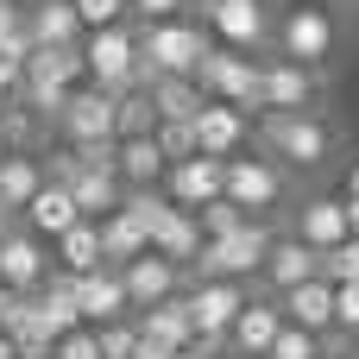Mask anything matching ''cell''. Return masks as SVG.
Listing matches in <instances>:
<instances>
[{
  "label": "cell",
  "instance_id": "6da1fadb",
  "mask_svg": "<svg viewBox=\"0 0 359 359\" xmlns=\"http://www.w3.org/2000/svg\"><path fill=\"white\" fill-rule=\"evenodd\" d=\"M208 25L202 19H158L139 25V88H151L158 76H196L208 57Z\"/></svg>",
  "mask_w": 359,
  "mask_h": 359
},
{
  "label": "cell",
  "instance_id": "7a4b0ae2",
  "mask_svg": "<svg viewBox=\"0 0 359 359\" xmlns=\"http://www.w3.org/2000/svg\"><path fill=\"white\" fill-rule=\"evenodd\" d=\"M88 82V69H82V44H32V57H25V76H19V101L38 114V120H50L57 126V114H63V101L76 95Z\"/></svg>",
  "mask_w": 359,
  "mask_h": 359
},
{
  "label": "cell",
  "instance_id": "3957f363",
  "mask_svg": "<svg viewBox=\"0 0 359 359\" xmlns=\"http://www.w3.org/2000/svg\"><path fill=\"white\" fill-rule=\"evenodd\" d=\"M265 139V158L284 164V170H322L334 158V126L309 107V114H259L252 126Z\"/></svg>",
  "mask_w": 359,
  "mask_h": 359
},
{
  "label": "cell",
  "instance_id": "277c9868",
  "mask_svg": "<svg viewBox=\"0 0 359 359\" xmlns=\"http://www.w3.org/2000/svg\"><path fill=\"white\" fill-rule=\"evenodd\" d=\"M271 240H278V227H271V221H246L240 233L208 240V246H202V259H196L183 278H233V284H252V278L265 271Z\"/></svg>",
  "mask_w": 359,
  "mask_h": 359
},
{
  "label": "cell",
  "instance_id": "5b68a950",
  "mask_svg": "<svg viewBox=\"0 0 359 359\" xmlns=\"http://www.w3.org/2000/svg\"><path fill=\"white\" fill-rule=\"evenodd\" d=\"M82 69H88V82L107 88V95L139 88V25H101V32H82Z\"/></svg>",
  "mask_w": 359,
  "mask_h": 359
},
{
  "label": "cell",
  "instance_id": "8992f818",
  "mask_svg": "<svg viewBox=\"0 0 359 359\" xmlns=\"http://www.w3.org/2000/svg\"><path fill=\"white\" fill-rule=\"evenodd\" d=\"M334 13L328 6H316V0H303V6H290L278 25H271V44H278V57L284 63H303V69H322L328 57H334Z\"/></svg>",
  "mask_w": 359,
  "mask_h": 359
},
{
  "label": "cell",
  "instance_id": "52a82bcc",
  "mask_svg": "<svg viewBox=\"0 0 359 359\" xmlns=\"http://www.w3.org/2000/svg\"><path fill=\"white\" fill-rule=\"evenodd\" d=\"M196 88L208 101H233L246 114H259V57L246 50H227V44H208L202 69H196Z\"/></svg>",
  "mask_w": 359,
  "mask_h": 359
},
{
  "label": "cell",
  "instance_id": "ba28073f",
  "mask_svg": "<svg viewBox=\"0 0 359 359\" xmlns=\"http://www.w3.org/2000/svg\"><path fill=\"white\" fill-rule=\"evenodd\" d=\"M246 284H233V278H189L183 284V303H189V322H196V341H221L227 347V328H233V316L246 309Z\"/></svg>",
  "mask_w": 359,
  "mask_h": 359
},
{
  "label": "cell",
  "instance_id": "9c48e42d",
  "mask_svg": "<svg viewBox=\"0 0 359 359\" xmlns=\"http://www.w3.org/2000/svg\"><path fill=\"white\" fill-rule=\"evenodd\" d=\"M284 177H290L284 164H271V158H246V151H240V158H227V189H221V196H227L233 208H246L252 221H265V215L284 202Z\"/></svg>",
  "mask_w": 359,
  "mask_h": 359
},
{
  "label": "cell",
  "instance_id": "30bf717a",
  "mask_svg": "<svg viewBox=\"0 0 359 359\" xmlns=\"http://www.w3.org/2000/svg\"><path fill=\"white\" fill-rule=\"evenodd\" d=\"M202 25H208V38L215 44H227V50H259V44H271V6L265 0H215V6H202Z\"/></svg>",
  "mask_w": 359,
  "mask_h": 359
},
{
  "label": "cell",
  "instance_id": "8fae6325",
  "mask_svg": "<svg viewBox=\"0 0 359 359\" xmlns=\"http://www.w3.org/2000/svg\"><path fill=\"white\" fill-rule=\"evenodd\" d=\"M322 101V69H303V63H259V114H309Z\"/></svg>",
  "mask_w": 359,
  "mask_h": 359
},
{
  "label": "cell",
  "instance_id": "7c38bea8",
  "mask_svg": "<svg viewBox=\"0 0 359 359\" xmlns=\"http://www.w3.org/2000/svg\"><path fill=\"white\" fill-rule=\"evenodd\" d=\"M44 278H50V252H44V240H38L25 221L6 227V233H0V284L19 290V297H32Z\"/></svg>",
  "mask_w": 359,
  "mask_h": 359
},
{
  "label": "cell",
  "instance_id": "4fadbf2b",
  "mask_svg": "<svg viewBox=\"0 0 359 359\" xmlns=\"http://www.w3.org/2000/svg\"><path fill=\"white\" fill-rule=\"evenodd\" d=\"M114 101H120V95H107V88H95V82H82V88L63 101V114H57V133H63V145L114 139Z\"/></svg>",
  "mask_w": 359,
  "mask_h": 359
},
{
  "label": "cell",
  "instance_id": "5bb4252c",
  "mask_svg": "<svg viewBox=\"0 0 359 359\" xmlns=\"http://www.w3.org/2000/svg\"><path fill=\"white\" fill-rule=\"evenodd\" d=\"M227 189V158H208V151H196V158H183V164H170L164 170V196L177 202V208H208L215 196Z\"/></svg>",
  "mask_w": 359,
  "mask_h": 359
},
{
  "label": "cell",
  "instance_id": "9a60e30c",
  "mask_svg": "<svg viewBox=\"0 0 359 359\" xmlns=\"http://www.w3.org/2000/svg\"><path fill=\"white\" fill-rule=\"evenodd\" d=\"M278 334H284V309H278V297H271V290H259V297H246V309L233 316V328H227V353L265 359Z\"/></svg>",
  "mask_w": 359,
  "mask_h": 359
},
{
  "label": "cell",
  "instance_id": "2e32d148",
  "mask_svg": "<svg viewBox=\"0 0 359 359\" xmlns=\"http://www.w3.org/2000/svg\"><path fill=\"white\" fill-rule=\"evenodd\" d=\"M120 284H126V303H133V316H139V309H151V303L177 297L189 278H183V265H170L164 252H139L133 265H120Z\"/></svg>",
  "mask_w": 359,
  "mask_h": 359
},
{
  "label": "cell",
  "instance_id": "e0dca14e",
  "mask_svg": "<svg viewBox=\"0 0 359 359\" xmlns=\"http://www.w3.org/2000/svg\"><path fill=\"white\" fill-rule=\"evenodd\" d=\"M252 139V114L233 107V101H202L196 114V145L208 158H240V145Z\"/></svg>",
  "mask_w": 359,
  "mask_h": 359
},
{
  "label": "cell",
  "instance_id": "ac0fdd59",
  "mask_svg": "<svg viewBox=\"0 0 359 359\" xmlns=\"http://www.w3.org/2000/svg\"><path fill=\"white\" fill-rule=\"evenodd\" d=\"M309 278H322V252H316V246H303L297 233H278V240H271V252H265L259 284H265L271 297H284V290H297V284H309Z\"/></svg>",
  "mask_w": 359,
  "mask_h": 359
},
{
  "label": "cell",
  "instance_id": "d6986e66",
  "mask_svg": "<svg viewBox=\"0 0 359 359\" xmlns=\"http://www.w3.org/2000/svg\"><path fill=\"white\" fill-rule=\"evenodd\" d=\"M297 240L316 246V252H334L341 240H353V227H347V202H341V196H309V202L297 208Z\"/></svg>",
  "mask_w": 359,
  "mask_h": 359
},
{
  "label": "cell",
  "instance_id": "ffe728a7",
  "mask_svg": "<svg viewBox=\"0 0 359 359\" xmlns=\"http://www.w3.org/2000/svg\"><path fill=\"white\" fill-rule=\"evenodd\" d=\"M76 303H82V322H88V328L133 316V303H126V284H120V271H114V265H101V271H82V278H76Z\"/></svg>",
  "mask_w": 359,
  "mask_h": 359
},
{
  "label": "cell",
  "instance_id": "44dd1931",
  "mask_svg": "<svg viewBox=\"0 0 359 359\" xmlns=\"http://www.w3.org/2000/svg\"><path fill=\"white\" fill-rule=\"evenodd\" d=\"M202 246H208L202 221H196L189 208H177V202H170V208H164V221L151 227V252H164L170 265H183V271H189V265L202 259Z\"/></svg>",
  "mask_w": 359,
  "mask_h": 359
},
{
  "label": "cell",
  "instance_id": "7402d4cb",
  "mask_svg": "<svg viewBox=\"0 0 359 359\" xmlns=\"http://www.w3.org/2000/svg\"><path fill=\"white\" fill-rule=\"evenodd\" d=\"M278 309H284V322H290V328L334 334V284H328V278H309V284L284 290V297H278Z\"/></svg>",
  "mask_w": 359,
  "mask_h": 359
},
{
  "label": "cell",
  "instance_id": "603a6c76",
  "mask_svg": "<svg viewBox=\"0 0 359 359\" xmlns=\"http://www.w3.org/2000/svg\"><path fill=\"white\" fill-rule=\"evenodd\" d=\"M19 221H25L38 240H63V233L82 221V208H76V196H69L63 183H50V177H44V189L25 202V215H19Z\"/></svg>",
  "mask_w": 359,
  "mask_h": 359
},
{
  "label": "cell",
  "instance_id": "cb8c5ba5",
  "mask_svg": "<svg viewBox=\"0 0 359 359\" xmlns=\"http://www.w3.org/2000/svg\"><path fill=\"white\" fill-rule=\"evenodd\" d=\"M32 303H38V316L50 322V334H57V341H63V334H76V328H88V322H82V303H76V278H69V271H57V265H50V278L32 290Z\"/></svg>",
  "mask_w": 359,
  "mask_h": 359
},
{
  "label": "cell",
  "instance_id": "d4e9b609",
  "mask_svg": "<svg viewBox=\"0 0 359 359\" xmlns=\"http://www.w3.org/2000/svg\"><path fill=\"white\" fill-rule=\"evenodd\" d=\"M133 322H139V334H145V341H158V347H170V353H183V347L196 341V322H189L183 290H177V297H164V303H151V309H139Z\"/></svg>",
  "mask_w": 359,
  "mask_h": 359
},
{
  "label": "cell",
  "instance_id": "484cf974",
  "mask_svg": "<svg viewBox=\"0 0 359 359\" xmlns=\"http://www.w3.org/2000/svg\"><path fill=\"white\" fill-rule=\"evenodd\" d=\"M164 151H158V139L145 133V139H120V151H114V177L126 183V189H164Z\"/></svg>",
  "mask_w": 359,
  "mask_h": 359
},
{
  "label": "cell",
  "instance_id": "4316f807",
  "mask_svg": "<svg viewBox=\"0 0 359 359\" xmlns=\"http://www.w3.org/2000/svg\"><path fill=\"white\" fill-rule=\"evenodd\" d=\"M25 38L32 44H82V19H76V6L69 0H32L25 6Z\"/></svg>",
  "mask_w": 359,
  "mask_h": 359
},
{
  "label": "cell",
  "instance_id": "83f0119b",
  "mask_svg": "<svg viewBox=\"0 0 359 359\" xmlns=\"http://www.w3.org/2000/svg\"><path fill=\"white\" fill-rule=\"evenodd\" d=\"M57 246V271H69V278H82V271H101L107 265V252H101V221H76L63 240H50Z\"/></svg>",
  "mask_w": 359,
  "mask_h": 359
},
{
  "label": "cell",
  "instance_id": "f1b7e54d",
  "mask_svg": "<svg viewBox=\"0 0 359 359\" xmlns=\"http://www.w3.org/2000/svg\"><path fill=\"white\" fill-rule=\"evenodd\" d=\"M101 252H107V265L120 271V265H133L139 252H151V233H145L126 208H114V215L101 221Z\"/></svg>",
  "mask_w": 359,
  "mask_h": 359
},
{
  "label": "cell",
  "instance_id": "f546056e",
  "mask_svg": "<svg viewBox=\"0 0 359 359\" xmlns=\"http://www.w3.org/2000/svg\"><path fill=\"white\" fill-rule=\"evenodd\" d=\"M145 95H151L158 120H196V114H202V101H208V95L196 88V76H158Z\"/></svg>",
  "mask_w": 359,
  "mask_h": 359
},
{
  "label": "cell",
  "instance_id": "4dcf8cb0",
  "mask_svg": "<svg viewBox=\"0 0 359 359\" xmlns=\"http://www.w3.org/2000/svg\"><path fill=\"white\" fill-rule=\"evenodd\" d=\"M145 133H158V107L145 88H126L114 101V139H145Z\"/></svg>",
  "mask_w": 359,
  "mask_h": 359
},
{
  "label": "cell",
  "instance_id": "1f68e13d",
  "mask_svg": "<svg viewBox=\"0 0 359 359\" xmlns=\"http://www.w3.org/2000/svg\"><path fill=\"white\" fill-rule=\"evenodd\" d=\"M158 151H164V164H183V158H196L202 145H196V120H158Z\"/></svg>",
  "mask_w": 359,
  "mask_h": 359
},
{
  "label": "cell",
  "instance_id": "d6a6232c",
  "mask_svg": "<svg viewBox=\"0 0 359 359\" xmlns=\"http://www.w3.org/2000/svg\"><path fill=\"white\" fill-rule=\"evenodd\" d=\"M196 221H202V233H208V240H227V233H240L252 215H246V208H233L227 196H215L208 208H196Z\"/></svg>",
  "mask_w": 359,
  "mask_h": 359
},
{
  "label": "cell",
  "instance_id": "836d02e7",
  "mask_svg": "<svg viewBox=\"0 0 359 359\" xmlns=\"http://www.w3.org/2000/svg\"><path fill=\"white\" fill-rule=\"evenodd\" d=\"M95 347H101V359H133V347H139V322H133V316L101 322V328H95Z\"/></svg>",
  "mask_w": 359,
  "mask_h": 359
},
{
  "label": "cell",
  "instance_id": "e575fe53",
  "mask_svg": "<svg viewBox=\"0 0 359 359\" xmlns=\"http://www.w3.org/2000/svg\"><path fill=\"white\" fill-rule=\"evenodd\" d=\"M38 126H44V120H38L25 101H13V107L0 114V151H25V139H32Z\"/></svg>",
  "mask_w": 359,
  "mask_h": 359
},
{
  "label": "cell",
  "instance_id": "d590c367",
  "mask_svg": "<svg viewBox=\"0 0 359 359\" xmlns=\"http://www.w3.org/2000/svg\"><path fill=\"white\" fill-rule=\"evenodd\" d=\"M322 278L328 284H359V240H341L334 252H322Z\"/></svg>",
  "mask_w": 359,
  "mask_h": 359
},
{
  "label": "cell",
  "instance_id": "8d00e7d4",
  "mask_svg": "<svg viewBox=\"0 0 359 359\" xmlns=\"http://www.w3.org/2000/svg\"><path fill=\"white\" fill-rule=\"evenodd\" d=\"M316 353H322V334H309V328H290V322H284V334L271 341V353H265V359H316Z\"/></svg>",
  "mask_w": 359,
  "mask_h": 359
},
{
  "label": "cell",
  "instance_id": "74e56055",
  "mask_svg": "<svg viewBox=\"0 0 359 359\" xmlns=\"http://www.w3.org/2000/svg\"><path fill=\"white\" fill-rule=\"evenodd\" d=\"M82 32H101V25H126V0H69Z\"/></svg>",
  "mask_w": 359,
  "mask_h": 359
},
{
  "label": "cell",
  "instance_id": "f35d334b",
  "mask_svg": "<svg viewBox=\"0 0 359 359\" xmlns=\"http://www.w3.org/2000/svg\"><path fill=\"white\" fill-rule=\"evenodd\" d=\"M334 334L359 341V284H334Z\"/></svg>",
  "mask_w": 359,
  "mask_h": 359
},
{
  "label": "cell",
  "instance_id": "ab89813d",
  "mask_svg": "<svg viewBox=\"0 0 359 359\" xmlns=\"http://www.w3.org/2000/svg\"><path fill=\"white\" fill-rule=\"evenodd\" d=\"M0 50H32V38H25V6H19V0H0Z\"/></svg>",
  "mask_w": 359,
  "mask_h": 359
},
{
  "label": "cell",
  "instance_id": "60d3db41",
  "mask_svg": "<svg viewBox=\"0 0 359 359\" xmlns=\"http://www.w3.org/2000/svg\"><path fill=\"white\" fill-rule=\"evenodd\" d=\"M183 6H189V0H126V13H133L139 25H158V19H183Z\"/></svg>",
  "mask_w": 359,
  "mask_h": 359
},
{
  "label": "cell",
  "instance_id": "b9f144b4",
  "mask_svg": "<svg viewBox=\"0 0 359 359\" xmlns=\"http://www.w3.org/2000/svg\"><path fill=\"white\" fill-rule=\"evenodd\" d=\"M50 359H101V347H95V328H76V334H63Z\"/></svg>",
  "mask_w": 359,
  "mask_h": 359
},
{
  "label": "cell",
  "instance_id": "7bdbcfd3",
  "mask_svg": "<svg viewBox=\"0 0 359 359\" xmlns=\"http://www.w3.org/2000/svg\"><path fill=\"white\" fill-rule=\"evenodd\" d=\"M133 359H177V353H170V347H158V341H145V334H139V347H133Z\"/></svg>",
  "mask_w": 359,
  "mask_h": 359
},
{
  "label": "cell",
  "instance_id": "ee69618b",
  "mask_svg": "<svg viewBox=\"0 0 359 359\" xmlns=\"http://www.w3.org/2000/svg\"><path fill=\"white\" fill-rule=\"evenodd\" d=\"M347 202V227H353V240H359V196H341Z\"/></svg>",
  "mask_w": 359,
  "mask_h": 359
},
{
  "label": "cell",
  "instance_id": "f6af8a7d",
  "mask_svg": "<svg viewBox=\"0 0 359 359\" xmlns=\"http://www.w3.org/2000/svg\"><path fill=\"white\" fill-rule=\"evenodd\" d=\"M0 359H19V347H13V334L0 328Z\"/></svg>",
  "mask_w": 359,
  "mask_h": 359
},
{
  "label": "cell",
  "instance_id": "bcb514c9",
  "mask_svg": "<svg viewBox=\"0 0 359 359\" xmlns=\"http://www.w3.org/2000/svg\"><path fill=\"white\" fill-rule=\"evenodd\" d=\"M347 196H359V164H353V170H347Z\"/></svg>",
  "mask_w": 359,
  "mask_h": 359
},
{
  "label": "cell",
  "instance_id": "7dc6e473",
  "mask_svg": "<svg viewBox=\"0 0 359 359\" xmlns=\"http://www.w3.org/2000/svg\"><path fill=\"white\" fill-rule=\"evenodd\" d=\"M341 359H359V341H353V347H347V353H341Z\"/></svg>",
  "mask_w": 359,
  "mask_h": 359
},
{
  "label": "cell",
  "instance_id": "c3c4849f",
  "mask_svg": "<svg viewBox=\"0 0 359 359\" xmlns=\"http://www.w3.org/2000/svg\"><path fill=\"white\" fill-rule=\"evenodd\" d=\"M316 359H341V353H328V347H322V353H316Z\"/></svg>",
  "mask_w": 359,
  "mask_h": 359
},
{
  "label": "cell",
  "instance_id": "681fc988",
  "mask_svg": "<svg viewBox=\"0 0 359 359\" xmlns=\"http://www.w3.org/2000/svg\"><path fill=\"white\" fill-rule=\"evenodd\" d=\"M189 6H215V0H189Z\"/></svg>",
  "mask_w": 359,
  "mask_h": 359
},
{
  "label": "cell",
  "instance_id": "f907efd6",
  "mask_svg": "<svg viewBox=\"0 0 359 359\" xmlns=\"http://www.w3.org/2000/svg\"><path fill=\"white\" fill-rule=\"evenodd\" d=\"M0 297H6V284H0Z\"/></svg>",
  "mask_w": 359,
  "mask_h": 359
}]
</instances>
